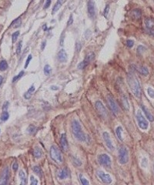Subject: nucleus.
I'll return each mask as SVG.
<instances>
[{
    "label": "nucleus",
    "mask_w": 154,
    "mask_h": 185,
    "mask_svg": "<svg viewBox=\"0 0 154 185\" xmlns=\"http://www.w3.org/2000/svg\"><path fill=\"white\" fill-rule=\"evenodd\" d=\"M136 121H137L138 126L140 127L143 130L148 129L149 127V123L146 119V117L142 115L141 110H138L136 114Z\"/></svg>",
    "instance_id": "4"
},
{
    "label": "nucleus",
    "mask_w": 154,
    "mask_h": 185,
    "mask_svg": "<svg viewBox=\"0 0 154 185\" xmlns=\"http://www.w3.org/2000/svg\"><path fill=\"white\" fill-rule=\"evenodd\" d=\"M116 134H117V137L120 140V141H123V137H122V134H123V128H122L121 126H119L116 129Z\"/></svg>",
    "instance_id": "26"
},
{
    "label": "nucleus",
    "mask_w": 154,
    "mask_h": 185,
    "mask_svg": "<svg viewBox=\"0 0 154 185\" xmlns=\"http://www.w3.org/2000/svg\"><path fill=\"white\" fill-rule=\"evenodd\" d=\"M23 75H24V71H21V72H20V73L18 74V75L16 76H15L13 79H12V82L15 83L16 81H17L18 80H19V79H20V78H21Z\"/></svg>",
    "instance_id": "38"
},
{
    "label": "nucleus",
    "mask_w": 154,
    "mask_h": 185,
    "mask_svg": "<svg viewBox=\"0 0 154 185\" xmlns=\"http://www.w3.org/2000/svg\"><path fill=\"white\" fill-rule=\"evenodd\" d=\"M137 49H138V53H139L140 54H141L142 53H143V52L146 50V48H145L144 46H138Z\"/></svg>",
    "instance_id": "44"
},
{
    "label": "nucleus",
    "mask_w": 154,
    "mask_h": 185,
    "mask_svg": "<svg viewBox=\"0 0 154 185\" xmlns=\"http://www.w3.org/2000/svg\"><path fill=\"white\" fill-rule=\"evenodd\" d=\"M97 176H98L99 178L103 183H105V184H111V183H112V178H111V177H110L109 174H107V173H104L103 171H97Z\"/></svg>",
    "instance_id": "10"
},
{
    "label": "nucleus",
    "mask_w": 154,
    "mask_h": 185,
    "mask_svg": "<svg viewBox=\"0 0 154 185\" xmlns=\"http://www.w3.org/2000/svg\"><path fill=\"white\" fill-rule=\"evenodd\" d=\"M72 23H73V19H72V15H71L70 17V19H69V21H68V23H67V26H70V25H71Z\"/></svg>",
    "instance_id": "50"
},
{
    "label": "nucleus",
    "mask_w": 154,
    "mask_h": 185,
    "mask_svg": "<svg viewBox=\"0 0 154 185\" xmlns=\"http://www.w3.org/2000/svg\"><path fill=\"white\" fill-rule=\"evenodd\" d=\"M129 160L128 150L126 147L120 146L119 148V162L120 164H126Z\"/></svg>",
    "instance_id": "5"
},
{
    "label": "nucleus",
    "mask_w": 154,
    "mask_h": 185,
    "mask_svg": "<svg viewBox=\"0 0 154 185\" xmlns=\"http://www.w3.org/2000/svg\"><path fill=\"white\" fill-rule=\"evenodd\" d=\"M3 77L2 76H0V86H1L2 83H3Z\"/></svg>",
    "instance_id": "55"
},
{
    "label": "nucleus",
    "mask_w": 154,
    "mask_h": 185,
    "mask_svg": "<svg viewBox=\"0 0 154 185\" xmlns=\"http://www.w3.org/2000/svg\"><path fill=\"white\" fill-rule=\"evenodd\" d=\"M153 170H154V165H153Z\"/></svg>",
    "instance_id": "57"
},
{
    "label": "nucleus",
    "mask_w": 154,
    "mask_h": 185,
    "mask_svg": "<svg viewBox=\"0 0 154 185\" xmlns=\"http://www.w3.org/2000/svg\"><path fill=\"white\" fill-rule=\"evenodd\" d=\"M138 71H139V73L140 74H142L143 76H147L149 74V70H148V69L144 66H140L138 67Z\"/></svg>",
    "instance_id": "24"
},
{
    "label": "nucleus",
    "mask_w": 154,
    "mask_h": 185,
    "mask_svg": "<svg viewBox=\"0 0 154 185\" xmlns=\"http://www.w3.org/2000/svg\"><path fill=\"white\" fill-rule=\"evenodd\" d=\"M107 103L109 106H110V109L114 114H117L119 112V106H118L117 103H116V101L113 98V96L111 94H108L107 95Z\"/></svg>",
    "instance_id": "7"
},
{
    "label": "nucleus",
    "mask_w": 154,
    "mask_h": 185,
    "mask_svg": "<svg viewBox=\"0 0 154 185\" xmlns=\"http://www.w3.org/2000/svg\"><path fill=\"white\" fill-rule=\"evenodd\" d=\"M80 182L81 184L83 185H88L89 184V181L86 179V178L82 176V174H80Z\"/></svg>",
    "instance_id": "32"
},
{
    "label": "nucleus",
    "mask_w": 154,
    "mask_h": 185,
    "mask_svg": "<svg viewBox=\"0 0 154 185\" xmlns=\"http://www.w3.org/2000/svg\"><path fill=\"white\" fill-rule=\"evenodd\" d=\"M121 103L122 105H123V106L125 110H127V111L129 110V103L128 99H127L126 96H125V95H123V96H122Z\"/></svg>",
    "instance_id": "18"
},
{
    "label": "nucleus",
    "mask_w": 154,
    "mask_h": 185,
    "mask_svg": "<svg viewBox=\"0 0 154 185\" xmlns=\"http://www.w3.org/2000/svg\"><path fill=\"white\" fill-rule=\"evenodd\" d=\"M42 28H43V29H44L45 31L46 30V29H47V26H46V25H44V26H43V27H42Z\"/></svg>",
    "instance_id": "56"
},
{
    "label": "nucleus",
    "mask_w": 154,
    "mask_h": 185,
    "mask_svg": "<svg viewBox=\"0 0 154 185\" xmlns=\"http://www.w3.org/2000/svg\"><path fill=\"white\" fill-rule=\"evenodd\" d=\"M22 40H21V41H19V43L17 44L16 51V52L17 55H19V54H20V53H21V51H22Z\"/></svg>",
    "instance_id": "37"
},
{
    "label": "nucleus",
    "mask_w": 154,
    "mask_h": 185,
    "mask_svg": "<svg viewBox=\"0 0 154 185\" xmlns=\"http://www.w3.org/2000/svg\"><path fill=\"white\" fill-rule=\"evenodd\" d=\"M99 164L102 165V166L105 167H111L112 165V160L110 156H108L106 154H99L97 157Z\"/></svg>",
    "instance_id": "6"
},
{
    "label": "nucleus",
    "mask_w": 154,
    "mask_h": 185,
    "mask_svg": "<svg viewBox=\"0 0 154 185\" xmlns=\"http://www.w3.org/2000/svg\"><path fill=\"white\" fill-rule=\"evenodd\" d=\"M141 107H142V111H143V113H145V116H146V117H147V119H149V121H153L154 117H153V116L151 114V113L149 112V110H148V109H147V108L143 105L141 106Z\"/></svg>",
    "instance_id": "16"
},
{
    "label": "nucleus",
    "mask_w": 154,
    "mask_h": 185,
    "mask_svg": "<svg viewBox=\"0 0 154 185\" xmlns=\"http://www.w3.org/2000/svg\"><path fill=\"white\" fill-rule=\"evenodd\" d=\"M19 178H20V180H21V184L22 185L26 184V183H27V180H26V174H25V173H24L23 171H19Z\"/></svg>",
    "instance_id": "23"
},
{
    "label": "nucleus",
    "mask_w": 154,
    "mask_h": 185,
    "mask_svg": "<svg viewBox=\"0 0 154 185\" xmlns=\"http://www.w3.org/2000/svg\"><path fill=\"white\" fill-rule=\"evenodd\" d=\"M88 15L89 18L93 19L96 15V10H95V3L93 0H89L88 3Z\"/></svg>",
    "instance_id": "11"
},
{
    "label": "nucleus",
    "mask_w": 154,
    "mask_h": 185,
    "mask_svg": "<svg viewBox=\"0 0 154 185\" xmlns=\"http://www.w3.org/2000/svg\"><path fill=\"white\" fill-rule=\"evenodd\" d=\"M126 44L127 47H129V48H132V47L133 46V45H134V42H133V40H126Z\"/></svg>",
    "instance_id": "40"
},
{
    "label": "nucleus",
    "mask_w": 154,
    "mask_h": 185,
    "mask_svg": "<svg viewBox=\"0 0 154 185\" xmlns=\"http://www.w3.org/2000/svg\"><path fill=\"white\" fill-rule=\"evenodd\" d=\"M50 157L54 161H56L58 164L63 163V155H62L60 150L56 146H52L51 148H50Z\"/></svg>",
    "instance_id": "3"
},
{
    "label": "nucleus",
    "mask_w": 154,
    "mask_h": 185,
    "mask_svg": "<svg viewBox=\"0 0 154 185\" xmlns=\"http://www.w3.org/2000/svg\"><path fill=\"white\" fill-rule=\"evenodd\" d=\"M63 0H57V2H56V4L54 5L53 9H52V14L56 13V12L60 9V7L62 6V5H63Z\"/></svg>",
    "instance_id": "22"
},
{
    "label": "nucleus",
    "mask_w": 154,
    "mask_h": 185,
    "mask_svg": "<svg viewBox=\"0 0 154 185\" xmlns=\"http://www.w3.org/2000/svg\"><path fill=\"white\" fill-rule=\"evenodd\" d=\"M109 11H110V5H107L106 6L105 10H104V16L107 17V15L109 13Z\"/></svg>",
    "instance_id": "48"
},
{
    "label": "nucleus",
    "mask_w": 154,
    "mask_h": 185,
    "mask_svg": "<svg viewBox=\"0 0 154 185\" xmlns=\"http://www.w3.org/2000/svg\"><path fill=\"white\" fill-rule=\"evenodd\" d=\"M103 140L105 141L106 145L107 147L110 150H112L114 149V147H113V144L112 143V141H111V139H110V134H108L107 132H104L103 134Z\"/></svg>",
    "instance_id": "12"
},
{
    "label": "nucleus",
    "mask_w": 154,
    "mask_h": 185,
    "mask_svg": "<svg viewBox=\"0 0 154 185\" xmlns=\"http://www.w3.org/2000/svg\"><path fill=\"white\" fill-rule=\"evenodd\" d=\"M72 161H73V164L76 165V166H80L81 164H82V163H81V161H80V160L77 159V158H76V157H72Z\"/></svg>",
    "instance_id": "39"
},
{
    "label": "nucleus",
    "mask_w": 154,
    "mask_h": 185,
    "mask_svg": "<svg viewBox=\"0 0 154 185\" xmlns=\"http://www.w3.org/2000/svg\"><path fill=\"white\" fill-rule=\"evenodd\" d=\"M35 90V88L34 86H31L30 87H29V89H28V91L26 92V94H24V97H25V99H26V100H29V99L31 98V96H32V95H33V94L34 93V91Z\"/></svg>",
    "instance_id": "19"
},
{
    "label": "nucleus",
    "mask_w": 154,
    "mask_h": 185,
    "mask_svg": "<svg viewBox=\"0 0 154 185\" xmlns=\"http://www.w3.org/2000/svg\"><path fill=\"white\" fill-rule=\"evenodd\" d=\"M94 58V53H88L86 56V57H85L84 59V61H86L87 63H89L90 62H91L93 59Z\"/></svg>",
    "instance_id": "28"
},
{
    "label": "nucleus",
    "mask_w": 154,
    "mask_h": 185,
    "mask_svg": "<svg viewBox=\"0 0 154 185\" xmlns=\"http://www.w3.org/2000/svg\"><path fill=\"white\" fill-rule=\"evenodd\" d=\"M141 166L142 167H147L148 166V160L147 158H142V161H141Z\"/></svg>",
    "instance_id": "41"
},
{
    "label": "nucleus",
    "mask_w": 154,
    "mask_h": 185,
    "mask_svg": "<svg viewBox=\"0 0 154 185\" xmlns=\"http://www.w3.org/2000/svg\"><path fill=\"white\" fill-rule=\"evenodd\" d=\"M43 71H44V73L45 75L46 76H49L50 73H51V71H52V68L51 66H49V65H46V66H44V69H43Z\"/></svg>",
    "instance_id": "29"
},
{
    "label": "nucleus",
    "mask_w": 154,
    "mask_h": 185,
    "mask_svg": "<svg viewBox=\"0 0 154 185\" xmlns=\"http://www.w3.org/2000/svg\"><path fill=\"white\" fill-rule=\"evenodd\" d=\"M80 49H81V43L80 42H77L76 44V51L79 53Z\"/></svg>",
    "instance_id": "47"
},
{
    "label": "nucleus",
    "mask_w": 154,
    "mask_h": 185,
    "mask_svg": "<svg viewBox=\"0 0 154 185\" xmlns=\"http://www.w3.org/2000/svg\"><path fill=\"white\" fill-rule=\"evenodd\" d=\"M131 17L134 19H140V17L142 16V12H141V10H138V9H136V10H133L131 11L130 12Z\"/></svg>",
    "instance_id": "17"
},
{
    "label": "nucleus",
    "mask_w": 154,
    "mask_h": 185,
    "mask_svg": "<svg viewBox=\"0 0 154 185\" xmlns=\"http://www.w3.org/2000/svg\"><path fill=\"white\" fill-rule=\"evenodd\" d=\"M31 59H32V55H29L28 58H27V59H26V63H25V69H26L27 67H28L29 64V63H30Z\"/></svg>",
    "instance_id": "43"
},
{
    "label": "nucleus",
    "mask_w": 154,
    "mask_h": 185,
    "mask_svg": "<svg viewBox=\"0 0 154 185\" xmlns=\"http://www.w3.org/2000/svg\"><path fill=\"white\" fill-rule=\"evenodd\" d=\"M30 180H31V184L32 185H36L38 184V180L35 179L33 176H31L30 177Z\"/></svg>",
    "instance_id": "42"
},
{
    "label": "nucleus",
    "mask_w": 154,
    "mask_h": 185,
    "mask_svg": "<svg viewBox=\"0 0 154 185\" xmlns=\"http://www.w3.org/2000/svg\"><path fill=\"white\" fill-rule=\"evenodd\" d=\"M50 89H51L52 90H57V89H59V87H56V86H52V87H50Z\"/></svg>",
    "instance_id": "54"
},
{
    "label": "nucleus",
    "mask_w": 154,
    "mask_h": 185,
    "mask_svg": "<svg viewBox=\"0 0 154 185\" xmlns=\"http://www.w3.org/2000/svg\"><path fill=\"white\" fill-rule=\"evenodd\" d=\"M147 93H148V95H149L150 98L154 99V89L152 87H148L147 88Z\"/></svg>",
    "instance_id": "33"
},
{
    "label": "nucleus",
    "mask_w": 154,
    "mask_h": 185,
    "mask_svg": "<svg viewBox=\"0 0 154 185\" xmlns=\"http://www.w3.org/2000/svg\"><path fill=\"white\" fill-rule=\"evenodd\" d=\"M46 45V40H44V41H42V45H41V49H42V50H44Z\"/></svg>",
    "instance_id": "52"
},
{
    "label": "nucleus",
    "mask_w": 154,
    "mask_h": 185,
    "mask_svg": "<svg viewBox=\"0 0 154 185\" xmlns=\"http://www.w3.org/2000/svg\"><path fill=\"white\" fill-rule=\"evenodd\" d=\"M9 117H10V114H9V113L7 111H3V114L1 116V119L3 120V121H5V120H7L9 119Z\"/></svg>",
    "instance_id": "31"
},
{
    "label": "nucleus",
    "mask_w": 154,
    "mask_h": 185,
    "mask_svg": "<svg viewBox=\"0 0 154 185\" xmlns=\"http://www.w3.org/2000/svg\"><path fill=\"white\" fill-rule=\"evenodd\" d=\"M70 176V172L69 171V169L67 167H65L63 168L62 171H59L58 173V177L60 179V180H64V179H66Z\"/></svg>",
    "instance_id": "14"
},
{
    "label": "nucleus",
    "mask_w": 154,
    "mask_h": 185,
    "mask_svg": "<svg viewBox=\"0 0 154 185\" xmlns=\"http://www.w3.org/2000/svg\"><path fill=\"white\" fill-rule=\"evenodd\" d=\"M18 167H19V166H18V164H17L16 162H15L14 164H13V166H12V169H13V171H17V170H18Z\"/></svg>",
    "instance_id": "51"
},
{
    "label": "nucleus",
    "mask_w": 154,
    "mask_h": 185,
    "mask_svg": "<svg viewBox=\"0 0 154 185\" xmlns=\"http://www.w3.org/2000/svg\"><path fill=\"white\" fill-rule=\"evenodd\" d=\"M127 82H128L129 86L130 87V89L134 94V96L136 98H140L142 90H141L140 81H139L138 78L136 76L133 72H131L128 74V76H127Z\"/></svg>",
    "instance_id": "1"
},
{
    "label": "nucleus",
    "mask_w": 154,
    "mask_h": 185,
    "mask_svg": "<svg viewBox=\"0 0 154 185\" xmlns=\"http://www.w3.org/2000/svg\"><path fill=\"white\" fill-rule=\"evenodd\" d=\"M8 69V63L5 60H2L0 62V70L5 71Z\"/></svg>",
    "instance_id": "27"
},
{
    "label": "nucleus",
    "mask_w": 154,
    "mask_h": 185,
    "mask_svg": "<svg viewBox=\"0 0 154 185\" xmlns=\"http://www.w3.org/2000/svg\"><path fill=\"white\" fill-rule=\"evenodd\" d=\"M64 35H65V33H64V32H63V33L61 34L60 40H59V43H60V46H63V43H64Z\"/></svg>",
    "instance_id": "46"
},
{
    "label": "nucleus",
    "mask_w": 154,
    "mask_h": 185,
    "mask_svg": "<svg viewBox=\"0 0 154 185\" xmlns=\"http://www.w3.org/2000/svg\"><path fill=\"white\" fill-rule=\"evenodd\" d=\"M52 0H46V3L44 5V9H48V8L50 6V4H51Z\"/></svg>",
    "instance_id": "49"
},
{
    "label": "nucleus",
    "mask_w": 154,
    "mask_h": 185,
    "mask_svg": "<svg viewBox=\"0 0 154 185\" xmlns=\"http://www.w3.org/2000/svg\"><path fill=\"white\" fill-rule=\"evenodd\" d=\"M148 33H149V35H153V36H154V29H148Z\"/></svg>",
    "instance_id": "53"
},
{
    "label": "nucleus",
    "mask_w": 154,
    "mask_h": 185,
    "mask_svg": "<svg viewBox=\"0 0 154 185\" xmlns=\"http://www.w3.org/2000/svg\"><path fill=\"white\" fill-rule=\"evenodd\" d=\"M88 65H89V63H87L86 61L83 60L82 62H81L80 63H79V65H78V69H79V70H83V69L86 68Z\"/></svg>",
    "instance_id": "30"
},
{
    "label": "nucleus",
    "mask_w": 154,
    "mask_h": 185,
    "mask_svg": "<svg viewBox=\"0 0 154 185\" xmlns=\"http://www.w3.org/2000/svg\"><path fill=\"white\" fill-rule=\"evenodd\" d=\"M145 24L148 29H153L154 27V19L153 18H147L145 19Z\"/></svg>",
    "instance_id": "21"
},
{
    "label": "nucleus",
    "mask_w": 154,
    "mask_h": 185,
    "mask_svg": "<svg viewBox=\"0 0 154 185\" xmlns=\"http://www.w3.org/2000/svg\"><path fill=\"white\" fill-rule=\"evenodd\" d=\"M72 132L73 136L77 141L85 142L87 141V135H85L80 125V122L76 119H73L72 122Z\"/></svg>",
    "instance_id": "2"
},
{
    "label": "nucleus",
    "mask_w": 154,
    "mask_h": 185,
    "mask_svg": "<svg viewBox=\"0 0 154 185\" xmlns=\"http://www.w3.org/2000/svg\"><path fill=\"white\" fill-rule=\"evenodd\" d=\"M27 131H28V133L29 134H33L35 131V127L33 126V125H29L28 129H27Z\"/></svg>",
    "instance_id": "36"
},
{
    "label": "nucleus",
    "mask_w": 154,
    "mask_h": 185,
    "mask_svg": "<svg viewBox=\"0 0 154 185\" xmlns=\"http://www.w3.org/2000/svg\"><path fill=\"white\" fill-rule=\"evenodd\" d=\"M95 107H96V109L97 110L99 115H100V117H102L103 119H107L109 115H108V113L107 111H106V107L104 106V105H103V103H102L101 101H96V103H95Z\"/></svg>",
    "instance_id": "8"
},
{
    "label": "nucleus",
    "mask_w": 154,
    "mask_h": 185,
    "mask_svg": "<svg viewBox=\"0 0 154 185\" xmlns=\"http://www.w3.org/2000/svg\"><path fill=\"white\" fill-rule=\"evenodd\" d=\"M9 105H10V103H9L8 101L5 102L3 106V111H6L8 109V107H9Z\"/></svg>",
    "instance_id": "45"
},
{
    "label": "nucleus",
    "mask_w": 154,
    "mask_h": 185,
    "mask_svg": "<svg viewBox=\"0 0 154 185\" xmlns=\"http://www.w3.org/2000/svg\"><path fill=\"white\" fill-rule=\"evenodd\" d=\"M33 156L36 158V159H40L42 156V151L39 147H35L33 150Z\"/></svg>",
    "instance_id": "20"
},
{
    "label": "nucleus",
    "mask_w": 154,
    "mask_h": 185,
    "mask_svg": "<svg viewBox=\"0 0 154 185\" xmlns=\"http://www.w3.org/2000/svg\"><path fill=\"white\" fill-rule=\"evenodd\" d=\"M19 31H16V32L13 33V34L12 35V42H13V43H15V42H16V41L17 39H18V37H19Z\"/></svg>",
    "instance_id": "35"
},
{
    "label": "nucleus",
    "mask_w": 154,
    "mask_h": 185,
    "mask_svg": "<svg viewBox=\"0 0 154 185\" xmlns=\"http://www.w3.org/2000/svg\"><path fill=\"white\" fill-rule=\"evenodd\" d=\"M60 144L61 147L63 148L64 151H67L69 150V144H68L67 138H66V135L65 134H63L61 135L60 137Z\"/></svg>",
    "instance_id": "13"
},
{
    "label": "nucleus",
    "mask_w": 154,
    "mask_h": 185,
    "mask_svg": "<svg viewBox=\"0 0 154 185\" xmlns=\"http://www.w3.org/2000/svg\"><path fill=\"white\" fill-rule=\"evenodd\" d=\"M33 171H34V173H35V174H37L39 177H42V170H41V168H40V167L39 166H34L33 167Z\"/></svg>",
    "instance_id": "25"
},
{
    "label": "nucleus",
    "mask_w": 154,
    "mask_h": 185,
    "mask_svg": "<svg viewBox=\"0 0 154 185\" xmlns=\"http://www.w3.org/2000/svg\"><path fill=\"white\" fill-rule=\"evenodd\" d=\"M22 24V22H21V19H19V18H18V19L16 20V21L12 23V27H14V28H18V27H19V26H21Z\"/></svg>",
    "instance_id": "34"
},
{
    "label": "nucleus",
    "mask_w": 154,
    "mask_h": 185,
    "mask_svg": "<svg viewBox=\"0 0 154 185\" xmlns=\"http://www.w3.org/2000/svg\"><path fill=\"white\" fill-rule=\"evenodd\" d=\"M58 59L61 63H65L68 59V56L65 49H60L58 53Z\"/></svg>",
    "instance_id": "15"
},
{
    "label": "nucleus",
    "mask_w": 154,
    "mask_h": 185,
    "mask_svg": "<svg viewBox=\"0 0 154 185\" xmlns=\"http://www.w3.org/2000/svg\"><path fill=\"white\" fill-rule=\"evenodd\" d=\"M10 179V170L7 167L3 170L0 175V185L7 184Z\"/></svg>",
    "instance_id": "9"
}]
</instances>
